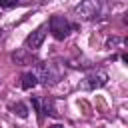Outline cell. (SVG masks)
I'll list each match as a JSON object with an SVG mask.
<instances>
[{
  "mask_svg": "<svg viewBox=\"0 0 128 128\" xmlns=\"http://www.w3.org/2000/svg\"><path fill=\"white\" fill-rule=\"evenodd\" d=\"M46 30H48V24H42V26H38L34 32H30V34L26 36V40H24V48L30 50V52L38 50V48L42 46L44 38H46Z\"/></svg>",
  "mask_w": 128,
  "mask_h": 128,
  "instance_id": "obj_2",
  "label": "cell"
},
{
  "mask_svg": "<svg viewBox=\"0 0 128 128\" xmlns=\"http://www.w3.org/2000/svg\"><path fill=\"white\" fill-rule=\"evenodd\" d=\"M106 82H108V74L102 70H96V72H90L82 80V88L84 90H96V88H102Z\"/></svg>",
  "mask_w": 128,
  "mask_h": 128,
  "instance_id": "obj_3",
  "label": "cell"
},
{
  "mask_svg": "<svg viewBox=\"0 0 128 128\" xmlns=\"http://www.w3.org/2000/svg\"><path fill=\"white\" fill-rule=\"evenodd\" d=\"M12 112H14L16 116H20V118H26V116H28V108H26V104H22V102H16V104L12 106Z\"/></svg>",
  "mask_w": 128,
  "mask_h": 128,
  "instance_id": "obj_7",
  "label": "cell"
},
{
  "mask_svg": "<svg viewBox=\"0 0 128 128\" xmlns=\"http://www.w3.org/2000/svg\"><path fill=\"white\" fill-rule=\"evenodd\" d=\"M48 30H50V34H52L56 40H64V38H68V34L72 32V26H70V22H68L64 16H52V18L48 20Z\"/></svg>",
  "mask_w": 128,
  "mask_h": 128,
  "instance_id": "obj_1",
  "label": "cell"
},
{
  "mask_svg": "<svg viewBox=\"0 0 128 128\" xmlns=\"http://www.w3.org/2000/svg\"><path fill=\"white\" fill-rule=\"evenodd\" d=\"M50 128H64V126H62V124H52Z\"/></svg>",
  "mask_w": 128,
  "mask_h": 128,
  "instance_id": "obj_9",
  "label": "cell"
},
{
  "mask_svg": "<svg viewBox=\"0 0 128 128\" xmlns=\"http://www.w3.org/2000/svg\"><path fill=\"white\" fill-rule=\"evenodd\" d=\"M36 84H38L36 72H24V74H22V88H24V90H32Z\"/></svg>",
  "mask_w": 128,
  "mask_h": 128,
  "instance_id": "obj_5",
  "label": "cell"
},
{
  "mask_svg": "<svg viewBox=\"0 0 128 128\" xmlns=\"http://www.w3.org/2000/svg\"><path fill=\"white\" fill-rule=\"evenodd\" d=\"M18 2L20 0H0V6L2 8H14V6H18Z\"/></svg>",
  "mask_w": 128,
  "mask_h": 128,
  "instance_id": "obj_8",
  "label": "cell"
},
{
  "mask_svg": "<svg viewBox=\"0 0 128 128\" xmlns=\"http://www.w3.org/2000/svg\"><path fill=\"white\" fill-rule=\"evenodd\" d=\"M12 60L18 62V64H30V62H32V56H28V54H26V48H24V50H20V52H14V54H12Z\"/></svg>",
  "mask_w": 128,
  "mask_h": 128,
  "instance_id": "obj_6",
  "label": "cell"
},
{
  "mask_svg": "<svg viewBox=\"0 0 128 128\" xmlns=\"http://www.w3.org/2000/svg\"><path fill=\"white\" fill-rule=\"evenodd\" d=\"M32 106L36 108V112H40V114H48V116H56L58 112H56V108H54V102L46 96V98H32Z\"/></svg>",
  "mask_w": 128,
  "mask_h": 128,
  "instance_id": "obj_4",
  "label": "cell"
}]
</instances>
